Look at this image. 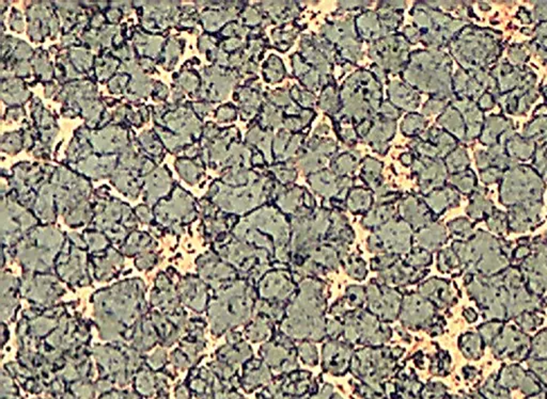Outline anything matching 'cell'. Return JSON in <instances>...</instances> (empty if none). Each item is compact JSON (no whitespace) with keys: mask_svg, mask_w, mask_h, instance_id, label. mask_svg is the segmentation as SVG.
<instances>
[{"mask_svg":"<svg viewBox=\"0 0 547 399\" xmlns=\"http://www.w3.org/2000/svg\"><path fill=\"white\" fill-rule=\"evenodd\" d=\"M368 307L382 321H394L400 315L402 297L400 293L380 282H372L367 290Z\"/></svg>","mask_w":547,"mask_h":399,"instance_id":"2","label":"cell"},{"mask_svg":"<svg viewBox=\"0 0 547 399\" xmlns=\"http://www.w3.org/2000/svg\"><path fill=\"white\" fill-rule=\"evenodd\" d=\"M405 264L416 268V269H422L424 266H428V264H431V257L424 251L423 252L414 253V254L409 255V257L405 259Z\"/></svg>","mask_w":547,"mask_h":399,"instance_id":"11","label":"cell"},{"mask_svg":"<svg viewBox=\"0 0 547 399\" xmlns=\"http://www.w3.org/2000/svg\"><path fill=\"white\" fill-rule=\"evenodd\" d=\"M400 261V257L397 255H384V257H376V259H371V268L373 270H378V271H385V270L390 269L392 266L396 265Z\"/></svg>","mask_w":547,"mask_h":399,"instance_id":"9","label":"cell"},{"mask_svg":"<svg viewBox=\"0 0 547 399\" xmlns=\"http://www.w3.org/2000/svg\"><path fill=\"white\" fill-rule=\"evenodd\" d=\"M433 305L423 297L411 294L405 297L401 305L400 319L405 326L411 329L430 326L434 316Z\"/></svg>","mask_w":547,"mask_h":399,"instance_id":"4","label":"cell"},{"mask_svg":"<svg viewBox=\"0 0 547 399\" xmlns=\"http://www.w3.org/2000/svg\"><path fill=\"white\" fill-rule=\"evenodd\" d=\"M426 271L423 269H416L405 263L399 262L390 269L385 270L380 274L382 283L388 286H405L417 283L419 280L426 276Z\"/></svg>","mask_w":547,"mask_h":399,"instance_id":"5","label":"cell"},{"mask_svg":"<svg viewBox=\"0 0 547 399\" xmlns=\"http://www.w3.org/2000/svg\"><path fill=\"white\" fill-rule=\"evenodd\" d=\"M366 299H367V292H365V288H361V286H351V288H347L345 301L351 307H363Z\"/></svg>","mask_w":547,"mask_h":399,"instance_id":"7","label":"cell"},{"mask_svg":"<svg viewBox=\"0 0 547 399\" xmlns=\"http://www.w3.org/2000/svg\"><path fill=\"white\" fill-rule=\"evenodd\" d=\"M345 340L368 345H380L392 336L390 328L378 321L373 314L353 311L347 314L344 327Z\"/></svg>","mask_w":547,"mask_h":399,"instance_id":"1","label":"cell"},{"mask_svg":"<svg viewBox=\"0 0 547 399\" xmlns=\"http://www.w3.org/2000/svg\"><path fill=\"white\" fill-rule=\"evenodd\" d=\"M296 284L286 270H272L264 274L260 281L259 293L262 300L286 303L296 294Z\"/></svg>","mask_w":547,"mask_h":399,"instance_id":"3","label":"cell"},{"mask_svg":"<svg viewBox=\"0 0 547 399\" xmlns=\"http://www.w3.org/2000/svg\"><path fill=\"white\" fill-rule=\"evenodd\" d=\"M299 353L308 364H317L318 351L310 342H305L299 347Z\"/></svg>","mask_w":547,"mask_h":399,"instance_id":"10","label":"cell"},{"mask_svg":"<svg viewBox=\"0 0 547 399\" xmlns=\"http://www.w3.org/2000/svg\"><path fill=\"white\" fill-rule=\"evenodd\" d=\"M347 274L351 276V278H356V280H363L367 276V267H366V263L361 259H349L347 263Z\"/></svg>","mask_w":547,"mask_h":399,"instance_id":"8","label":"cell"},{"mask_svg":"<svg viewBox=\"0 0 547 399\" xmlns=\"http://www.w3.org/2000/svg\"><path fill=\"white\" fill-rule=\"evenodd\" d=\"M274 321H270L266 316L258 314L255 323L251 326L247 333L249 338L253 342H260V340H266L270 334L274 332Z\"/></svg>","mask_w":547,"mask_h":399,"instance_id":"6","label":"cell"}]
</instances>
